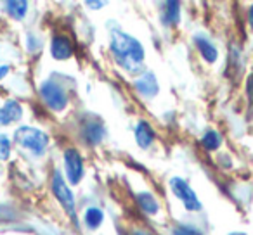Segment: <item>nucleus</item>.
Wrapping results in <instances>:
<instances>
[{
	"label": "nucleus",
	"mask_w": 253,
	"mask_h": 235,
	"mask_svg": "<svg viewBox=\"0 0 253 235\" xmlns=\"http://www.w3.org/2000/svg\"><path fill=\"white\" fill-rule=\"evenodd\" d=\"M111 54L116 64L125 71L135 73L144 63V49L142 45L126 33H115L111 38Z\"/></svg>",
	"instance_id": "f257e3e1"
},
{
	"label": "nucleus",
	"mask_w": 253,
	"mask_h": 235,
	"mask_svg": "<svg viewBox=\"0 0 253 235\" xmlns=\"http://www.w3.org/2000/svg\"><path fill=\"white\" fill-rule=\"evenodd\" d=\"M14 140L18 142L23 149L33 152V154H37V156L43 154L47 145H49V137H47L42 130L32 128V127H21L19 130H16Z\"/></svg>",
	"instance_id": "f03ea898"
},
{
	"label": "nucleus",
	"mask_w": 253,
	"mask_h": 235,
	"mask_svg": "<svg viewBox=\"0 0 253 235\" xmlns=\"http://www.w3.org/2000/svg\"><path fill=\"white\" fill-rule=\"evenodd\" d=\"M40 95H42L47 107H50L52 111H63L68 105L66 92H64V88L54 80L43 81L42 87H40Z\"/></svg>",
	"instance_id": "7ed1b4c3"
},
{
	"label": "nucleus",
	"mask_w": 253,
	"mask_h": 235,
	"mask_svg": "<svg viewBox=\"0 0 253 235\" xmlns=\"http://www.w3.org/2000/svg\"><path fill=\"white\" fill-rule=\"evenodd\" d=\"M52 192H54V196H56V199L61 202V206L64 207V211L70 214V218L75 221V225H77L75 197H73V194H71V190L68 189L66 182H64L63 175H61L59 171H54V175H52Z\"/></svg>",
	"instance_id": "20e7f679"
},
{
	"label": "nucleus",
	"mask_w": 253,
	"mask_h": 235,
	"mask_svg": "<svg viewBox=\"0 0 253 235\" xmlns=\"http://www.w3.org/2000/svg\"><path fill=\"white\" fill-rule=\"evenodd\" d=\"M170 189H172V192L175 194L180 201H182V204H184L186 209H189V211H200L201 209L200 199H198V196L194 194V190L191 189L189 183H187L186 180L179 178V176H173V178L170 180Z\"/></svg>",
	"instance_id": "39448f33"
},
{
	"label": "nucleus",
	"mask_w": 253,
	"mask_h": 235,
	"mask_svg": "<svg viewBox=\"0 0 253 235\" xmlns=\"http://www.w3.org/2000/svg\"><path fill=\"white\" fill-rule=\"evenodd\" d=\"M64 168H66L70 183L77 185L84 176V161H82V156L77 149H68L64 152Z\"/></svg>",
	"instance_id": "423d86ee"
},
{
	"label": "nucleus",
	"mask_w": 253,
	"mask_h": 235,
	"mask_svg": "<svg viewBox=\"0 0 253 235\" xmlns=\"http://www.w3.org/2000/svg\"><path fill=\"white\" fill-rule=\"evenodd\" d=\"M23 116V107L18 101H7L0 107V125H11L19 121Z\"/></svg>",
	"instance_id": "0eeeda50"
},
{
	"label": "nucleus",
	"mask_w": 253,
	"mask_h": 235,
	"mask_svg": "<svg viewBox=\"0 0 253 235\" xmlns=\"http://www.w3.org/2000/svg\"><path fill=\"white\" fill-rule=\"evenodd\" d=\"M50 54H52L54 59L64 61L73 56V45H71V42L66 36L57 35V36H54L52 43H50Z\"/></svg>",
	"instance_id": "6e6552de"
},
{
	"label": "nucleus",
	"mask_w": 253,
	"mask_h": 235,
	"mask_svg": "<svg viewBox=\"0 0 253 235\" xmlns=\"http://www.w3.org/2000/svg\"><path fill=\"white\" fill-rule=\"evenodd\" d=\"M82 135H84V140L90 145H97L99 142L104 137V127L99 120H88L85 123L84 130H82Z\"/></svg>",
	"instance_id": "1a4fd4ad"
},
{
	"label": "nucleus",
	"mask_w": 253,
	"mask_h": 235,
	"mask_svg": "<svg viewBox=\"0 0 253 235\" xmlns=\"http://www.w3.org/2000/svg\"><path fill=\"white\" fill-rule=\"evenodd\" d=\"M160 16H162L163 25H177L180 21V4L179 2H165V4L160 5Z\"/></svg>",
	"instance_id": "9d476101"
},
{
	"label": "nucleus",
	"mask_w": 253,
	"mask_h": 235,
	"mask_svg": "<svg viewBox=\"0 0 253 235\" xmlns=\"http://www.w3.org/2000/svg\"><path fill=\"white\" fill-rule=\"evenodd\" d=\"M135 88H137L139 94L144 95V97H155L160 90L158 81H156L153 73H146L142 78H139V80L135 81Z\"/></svg>",
	"instance_id": "9b49d317"
},
{
	"label": "nucleus",
	"mask_w": 253,
	"mask_h": 235,
	"mask_svg": "<svg viewBox=\"0 0 253 235\" xmlns=\"http://www.w3.org/2000/svg\"><path fill=\"white\" fill-rule=\"evenodd\" d=\"M194 43H196L198 50H200V54L205 57V61H207V63L213 64L215 61H217L218 52H217V49H215V45L210 42V40L205 38V36L198 35V36H194Z\"/></svg>",
	"instance_id": "f8f14e48"
},
{
	"label": "nucleus",
	"mask_w": 253,
	"mask_h": 235,
	"mask_svg": "<svg viewBox=\"0 0 253 235\" xmlns=\"http://www.w3.org/2000/svg\"><path fill=\"white\" fill-rule=\"evenodd\" d=\"M135 140L141 147H149L155 142V130L149 127L148 121H141L135 128Z\"/></svg>",
	"instance_id": "ddd939ff"
},
{
	"label": "nucleus",
	"mask_w": 253,
	"mask_h": 235,
	"mask_svg": "<svg viewBox=\"0 0 253 235\" xmlns=\"http://www.w3.org/2000/svg\"><path fill=\"white\" fill-rule=\"evenodd\" d=\"M137 202H139V206H141V209L144 211V213H148V214H156V213H158V209H160L156 199L153 197V194H149V192L137 194Z\"/></svg>",
	"instance_id": "4468645a"
},
{
	"label": "nucleus",
	"mask_w": 253,
	"mask_h": 235,
	"mask_svg": "<svg viewBox=\"0 0 253 235\" xmlns=\"http://www.w3.org/2000/svg\"><path fill=\"white\" fill-rule=\"evenodd\" d=\"M85 225H87L90 230H95V228L101 227L102 220H104V213H102L99 207H88L87 211H85Z\"/></svg>",
	"instance_id": "2eb2a0df"
},
{
	"label": "nucleus",
	"mask_w": 253,
	"mask_h": 235,
	"mask_svg": "<svg viewBox=\"0 0 253 235\" xmlns=\"http://www.w3.org/2000/svg\"><path fill=\"white\" fill-rule=\"evenodd\" d=\"M5 7H7V12L14 19H23L26 11H28V2H25V0H12V2L5 4Z\"/></svg>",
	"instance_id": "dca6fc26"
},
{
	"label": "nucleus",
	"mask_w": 253,
	"mask_h": 235,
	"mask_svg": "<svg viewBox=\"0 0 253 235\" xmlns=\"http://www.w3.org/2000/svg\"><path fill=\"white\" fill-rule=\"evenodd\" d=\"M201 144H203V147L207 149V151H215V149L220 147L222 144V137L217 134V132L210 130L205 134V137L201 138Z\"/></svg>",
	"instance_id": "f3484780"
},
{
	"label": "nucleus",
	"mask_w": 253,
	"mask_h": 235,
	"mask_svg": "<svg viewBox=\"0 0 253 235\" xmlns=\"http://www.w3.org/2000/svg\"><path fill=\"white\" fill-rule=\"evenodd\" d=\"M11 154V140L5 135H0V161H5Z\"/></svg>",
	"instance_id": "a211bd4d"
},
{
	"label": "nucleus",
	"mask_w": 253,
	"mask_h": 235,
	"mask_svg": "<svg viewBox=\"0 0 253 235\" xmlns=\"http://www.w3.org/2000/svg\"><path fill=\"white\" fill-rule=\"evenodd\" d=\"M172 235H200L196 230H193V228H187V227H179L175 228V230L172 232Z\"/></svg>",
	"instance_id": "6ab92c4d"
},
{
	"label": "nucleus",
	"mask_w": 253,
	"mask_h": 235,
	"mask_svg": "<svg viewBox=\"0 0 253 235\" xmlns=\"http://www.w3.org/2000/svg\"><path fill=\"white\" fill-rule=\"evenodd\" d=\"M248 95H250V101L253 102V74L250 76V80H248Z\"/></svg>",
	"instance_id": "aec40b11"
},
{
	"label": "nucleus",
	"mask_w": 253,
	"mask_h": 235,
	"mask_svg": "<svg viewBox=\"0 0 253 235\" xmlns=\"http://www.w3.org/2000/svg\"><path fill=\"white\" fill-rule=\"evenodd\" d=\"M248 21H250V28L253 30V5L250 7V12H248Z\"/></svg>",
	"instance_id": "412c9836"
},
{
	"label": "nucleus",
	"mask_w": 253,
	"mask_h": 235,
	"mask_svg": "<svg viewBox=\"0 0 253 235\" xmlns=\"http://www.w3.org/2000/svg\"><path fill=\"white\" fill-rule=\"evenodd\" d=\"M88 7H102L104 5V2H87Z\"/></svg>",
	"instance_id": "4be33fe9"
},
{
	"label": "nucleus",
	"mask_w": 253,
	"mask_h": 235,
	"mask_svg": "<svg viewBox=\"0 0 253 235\" xmlns=\"http://www.w3.org/2000/svg\"><path fill=\"white\" fill-rule=\"evenodd\" d=\"M7 71H9L7 66H2V67H0V80H2V78H4L5 74H7Z\"/></svg>",
	"instance_id": "5701e85b"
},
{
	"label": "nucleus",
	"mask_w": 253,
	"mask_h": 235,
	"mask_svg": "<svg viewBox=\"0 0 253 235\" xmlns=\"http://www.w3.org/2000/svg\"><path fill=\"white\" fill-rule=\"evenodd\" d=\"M132 235H148V234H144V232H134Z\"/></svg>",
	"instance_id": "b1692460"
},
{
	"label": "nucleus",
	"mask_w": 253,
	"mask_h": 235,
	"mask_svg": "<svg viewBox=\"0 0 253 235\" xmlns=\"http://www.w3.org/2000/svg\"><path fill=\"white\" fill-rule=\"evenodd\" d=\"M229 235H245V234H241V232H234V234H229Z\"/></svg>",
	"instance_id": "393cba45"
}]
</instances>
